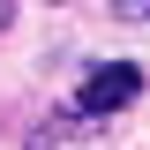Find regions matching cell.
<instances>
[{
  "label": "cell",
  "mask_w": 150,
  "mask_h": 150,
  "mask_svg": "<svg viewBox=\"0 0 150 150\" xmlns=\"http://www.w3.org/2000/svg\"><path fill=\"white\" fill-rule=\"evenodd\" d=\"M135 90H143V68H128V60H112V68H98V75H83V90H75V112H120V105H135Z\"/></svg>",
  "instance_id": "cell-1"
},
{
  "label": "cell",
  "mask_w": 150,
  "mask_h": 150,
  "mask_svg": "<svg viewBox=\"0 0 150 150\" xmlns=\"http://www.w3.org/2000/svg\"><path fill=\"white\" fill-rule=\"evenodd\" d=\"M120 23H150V0H120Z\"/></svg>",
  "instance_id": "cell-2"
},
{
  "label": "cell",
  "mask_w": 150,
  "mask_h": 150,
  "mask_svg": "<svg viewBox=\"0 0 150 150\" xmlns=\"http://www.w3.org/2000/svg\"><path fill=\"white\" fill-rule=\"evenodd\" d=\"M0 23H8V0H0Z\"/></svg>",
  "instance_id": "cell-3"
}]
</instances>
